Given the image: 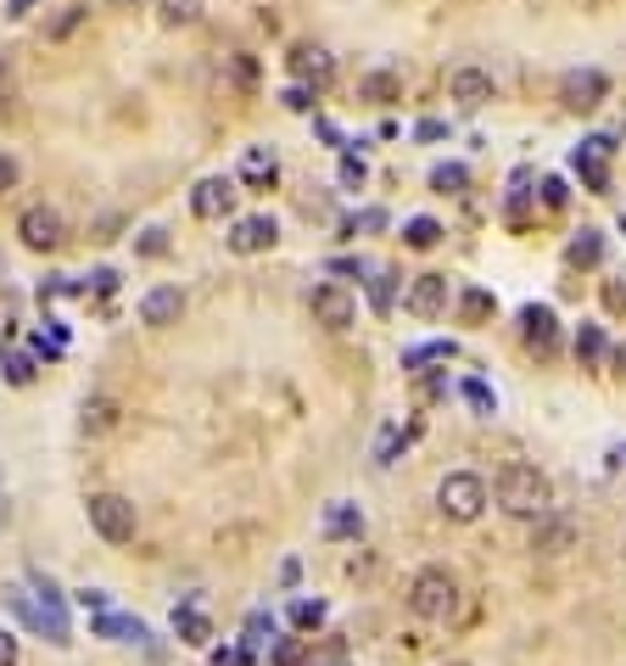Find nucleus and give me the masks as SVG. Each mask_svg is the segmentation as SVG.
<instances>
[{"label":"nucleus","mask_w":626,"mask_h":666,"mask_svg":"<svg viewBox=\"0 0 626 666\" xmlns=\"http://www.w3.org/2000/svg\"><path fill=\"white\" fill-rule=\"evenodd\" d=\"M493 499H498V510L515 515V521H543V515L554 510V482H548L538 465H520V459H515V465L498 470Z\"/></svg>","instance_id":"f257e3e1"},{"label":"nucleus","mask_w":626,"mask_h":666,"mask_svg":"<svg viewBox=\"0 0 626 666\" xmlns=\"http://www.w3.org/2000/svg\"><path fill=\"white\" fill-rule=\"evenodd\" d=\"M409 610L420 616V622H448V616L459 610V583H453V571H448V565L414 571V583H409Z\"/></svg>","instance_id":"f03ea898"},{"label":"nucleus","mask_w":626,"mask_h":666,"mask_svg":"<svg viewBox=\"0 0 626 666\" xmlns=\"http://www.w3.org/2000/svg\"><path fill=\"white\" fill-rule=\"evenodd\" d=\"M84 515H90V527H95V538H102V544H113V549L134 544L140 515H134V504L123 493H90L84 499Z\"/></svg>","instance_id":"7ed1b4c3"},{"label":"nucleus","mask_w":626,"mask_h":666,"mask_svg":"<svg viewBox=\"0 0 626 666\" xmlns=\"http://www.w3.org/2000/svg\"><path fill=\"white\" fill-rule=\"evenodd\" d=\"M487 482H481L475 470H448L442 476V488H437V504H442V515L448 521H475L481 510H487Z\"/></svg>","instance_id":"20e7f679"},{"label":"nucleus","mask_w":626,"mask_h":666,"mask_svg":"<svg viewBox=\"0 0 626 666\" xmlns=\"http://www.w3.org/2000/svg\"><path fill=\"white\" fill-rule=\"evenodd\" d=\"M17 235H23V247H28V253H57V247L68 242V224H62L57 208H23Z\"/></svg>","instance_id":"39448f33"},{"label":"nucleus","mask_w":626,"mask_h":666,"mask_svg":"<svg viewBox=\"0 0 626 666\" xmlns=\"http://www.w3.org/2000/svg\"><path fill=\"white\" fill-rule=\"evenodd\" d=\"M308 308H314V325H324V330H347V325L358 319V303H353V292H347V285H335V280L314 285Z\"/></svg>","instance_id":"423d86ee"},{"label":"nucleus","mask_w":626,"mask_h":666,"mask_svg":"<svg viewBox=\"0 0 626 666\" xmlns=\"http://www.w3.org/2000/svg\"><path fill=\"white\" fill-rule=\"evenodd\" d=\"M610 152H615V140L610 135H593L570 157L576 163V179H582V190H593V197H604V190H610Z\"/></svg>","instance_id":"0eeeda50"},{"label":"nucleus","mask_w":626,"mask_h":666,"mask_svg":"<svg viewBox=\"0 0 626 666\" xmlns=\"http://www.w3.org/2000/svg\"><path fill=\"white\" fill-rule=\"evenodd\" d=\"M604 95H610V79H604L599 68H570V73L559 79V102H565L570 113H593V107H604Z\"/></svg>","instance_id":"6e6552de"},{"label":"nucleus","mask_w":626,"mask_h":666,"mask_svg":"<svg viewBox=\"0 0 626 666\" xmlns=\"http://www.w3.org/2000/svg\"><path fill=\"white\" fill-rule=\"evenodd\" d=\"M520 337H525V348H532L538 359H554L559 353V314L548 303H525L520 308Z\"/></svg>","instance_id":"1a4fd4ad"},{"label":"nucleus","mask_w":626,"mask_h":666,"mask_svg":"<svg viewBox=\"0 0 626 666\" xmlns=\"http://www.w3.org/2000/svg\"><path fill=\"white\" fill-rule=\"evenodd\" d=\"M274 242H280V224H274L269 213L235 219V230H229V253H240V258H252V253H269Z\"/></svg>","instance_id":"9d476101"},{"label":"nucleus","mask_w":626,"mask_h":666,"mask_svg":"<svg viewBox=\"0 0 626 666\" xmlns=\"http://www.w3.org/2000/svg\"><path fill=\"white\" fill-rule=\"evenodd\" d=\"M179 314H185V292H179V285H152V292L140 297V319H146L152 330L179 325Z\"/></svg>","instance_id":"9b49d317"},{"label":"nucleus","mask_w":626,"mask_h":666,"mask_svg":"<svg viewBox=\"0 0 626 666\" xmlns=\"http://www.w3.org/2000/svg\"><path fill=\"white\" fill-rule=\"evenodd\" d=\"M576 538H582V533H576V521L559 515V510H548L538 527H532V549L538 554H565V549H576Z\"/></svg>","instance_id":"f8f14e48"},{"label":"nucleus","mask_w":626,"mask_h":666,"mask_svg":"<svg viewBox=\"0 0 626 666\" xmlns=\"http://www.w3.org/2000/svg\"><path fill=\"white\" fill-rule=\"evenodd\" d=\"M442 308H448V274H420V280L409 285V314L437 319Z\"/></svg>","instance_id":"ddd939ff"},{"label":"nucleus","mask_w":626,"mask_h":666,"mask_svg":"<svg viewBox=\"0 0 626 666\" xmlns=\"http://www.w3.org/2000/svg\"><path fill=\"white\" fill-rule=\"evenodd\" d=\"M229 202H235V185L229 179H202L197 190H190V213H197V219H224L229 213Z\"/></svg>","instance_id":"4468645a"},{"label":"nucleus","mask_w":626,"mask_h":666,"mask_svg":"<svg viewBox=\"0 0 626 666\" xmlns=\"http://www.w3.org/2000/svg\"><path fill=\"white\" fill-rule=\"evenodd\" d=\"M118 420H123L118 398H107V393H95V398H84V414H79V425H84V437H107V432H118Z\"/></svg>","instance_id":"2eb2a0df"},{"label":"nucleus","mask_w":626,"mask_h":666,"mask_svg":"<svg viewBox=\"0 0 626 666\" xmlns=\"http://www.w3.org/2000/svg\"><path fill=\"white\" fill-rule=\"evenodd\" d=\"M453 102H459V107H487V102H493V73L459 68V73H453Z\"/></svg>","instance_id":"dca6fc26"},{"label":"nucleus","mask_w":626,"mask_h":666,"mask_svg":"<svg viewBox=\"0 0 626 666\" xmlns=\"http://www.w3.org/2000/svg\"><path fill=\"white\" fill-rule=\"evenodd\" d=\"M240 179H247L252 190H274V179H280L274 152L269 147H247V157H240Z\"/></svg>","instance_id":"f3484780"},{"label":"nucleus","mask_w":626,"mask_h":666,"mask_svg":"<svg viewBox=\"0 0 626 666\" xmlns=\"http://www.w3.org/2000/svg\"><path fill=\"white\" fill-rule=\"evenodd\" d=\"M90 633H95V639H113V644L146 639V628H140L134 616H118V610H102V616H95V622H90Z\"/></svg>","instance_id":"a211bd4d"},{"label":"nucleus","mask_w":626,"mask_h":666,"mask_svg":"<svg viewBox=\"0 0 626 666\" xmlns=\"http://www.w3.org/2000/svg\"><path fill=\"white\" fill-rule=\"evenodd\" d=\"M604 359H610L604 330L599 325H576V364H582V370H604Z\"/></svg>","instance_id":"6ab92c4d"},{"label":"nucleus","mask_w":626,"mask_h":666,"mask_svg":"<svg viewBox=\"0 0 626 666\" xmlns=\"http://www.w3.org/2000/svg\"><path fill=\"white\" fill-rule=\"evenodd\" d=\"M292 73L324 84L330 79V51H324V45H292Z\"/></svg>","instance_id":"aec40b11"},{"label":"nucleus","mask_w":626,"mask_h":666,"mask_svg":"<svg viewBox=\"0 0 626 666\" xmlns=\"http://www.w3.org/2000/svg\"><path fill=\"white\" fill-rule=\"evenodd\" d=\"M358 95H364V102H375V107H392V102H403V79L380 68V73L358 79Z\"/></svg>","instance_id":"412c9836"},{"label":"nucleus","mask_w":626,"mask_h":666,"mask_svg":"<svg viewBox=\"0 0 626 666\" xmlns=\"http://www.w3.org/2000/svg\"><path fill=\"white\" fill-rule=\"evenodd\" d=\"M599 258H604V235H599V230L570 235V247H565V264H570V269H599Z\"/></svg>","instance_id":"4be33fe9"},{"label":"nucleus","mask_w":626,"mask_h":666,"mask_svg":"<svg viewBox=\"0 0 626 666\" xmlns=\"http://www.w3.org/2000/svg\"><path fill=\"white\" fill-rule=\"evenodd\" d=\"M324 533H330V538H364L358 504H330V510H324Z\"/></svg>","instance_id":"5701e85b"},{"label":"nucleus","mask_w":626,"mask_h":666,"mask_svg":"<svg viewBox=\"0 0 626 666\" xmlns=\"http://www.w3.org/2000/svg\"><path fill=\"white\" fill-rule=\"evenodd\" d=\"M174 633L185 639V644H208L213 639V622L202 610H174Z\"/></svg>","instance_id":"b1692460"},{"label":"nucleus","mask_w":626,"mask_h":666,"mask_svg":"<svg viewBox=\"0 0 626 666\" xmlns=\"http://www.w3.org/2000/svg\"><path fill=\"white\" fill-rule=\"evenodd\" d=\"M403 242H409L414 253H425V247H437V242H442V224L420 213V219H409V224H403Z\"/></svg>","instance_id":"393cba45"},{"label":"nucleus","mask_w":626,"mask_h":666,"mask_svg":"<svg viewBox=\"0 0 626 666\" xmlns=\"http://www.w3.org/2000/svg\"><path fill=\"white\" fill-rule=\"evenodd\" d=\"M459 348L453 342H425V348H409L403 353V370H425V364H448Z\"/></svg>","instance_id":"a878e982"},{"label":"nucleus","mask_w":626,"mask_h":666,"mask_svg":"<svg viewBox=\"0 0 626 666\" xmlns=\"http://www.w3.org/2000/svg\"><path fill=\"white\" fill-rule=\"evenodd\" d=\"M498 303H493V292H487V285H464V297H459V314L475 325V319H487Z\"/></svg>","instance_id":"bb28decb"},{"label":"nucleus","mask_w":626,"mask_h":666,"mask_svg":"<svg viewBox=\"0 0 626 666\" xmlns=\"http://www.w3.org/2000/svg\"><path fill=\"white\" fill-rule=\"evenodd\" d=\"M0 370H7L12 387H34V375H39V370H34V353H17V348L0 359Z\"/></svg>","instance_id":"cd10ccee"},{"label":"nucleus","mask_w":626,"mask_h":666,"mask_svg":"<svg viewBox=\"0 0 626 666\" xmlns=\"http://www.w3.org/2000/svg\"><path fill=\"white\" fill-rule=\"evenodd\" d=\"M464 185H470L464 163H437V168H430V190H442V197H448V190H464Z\"/></svg>","instance_id":"c85d7f7f"},{"label":"nucleus","mask_w":626,"mask_h":666,"mask_svg":"<svg viewBox=\"0 0 626 666\" xmlns=\"http://www.w3.org/2000/svg\"><path fill=\"white\" fill-rule=\"evenodd\" d=\"M414 432H420V425H414ZM414 432H398V425H387V432H380V443H375V459H380V465H398V448H409Z\"/></svg>","instance_id":"c756f323"},{"label":"nucleus","mask_w":626,"mask_h":666,"mask_svg":"<svg viewBox=\"0 0 626 666\" xmlns=\"http://www.w3.org/2000/svg\"><path fill=\"white\" fill-rule=\"evenodd\" d=\"M292 622H297L303 633L324 628V605H319V599H297V605H292Z\"/></svg>","instance_id":"7c9ffc66"},{"label":"nucleus","mask_w":626,"mask_h":666,"mask_svg":"<svg viewBox=\"0 0 626 666\" xmlns=\"http://www.w3.org/2000/svg\"><path fill=\"white\" fill-rule=\"evenodd\" d=\"M84 17H90L84 7H62V12H57V23H51V28H45V39H68V34H73V28L84 23Z\"/></svg>","instance_id":"2f4dec72"},{"label":"nucleus","mask_w":626,"mask_h":666,"mask_svg":"<svg viewBox=\"0 0 626 666\" xmlns=\"http://www.w3.org/2000/svg\"><path fill=\"white\" fill-rule=\"evenodd\" d=\"M197 12H202L197 0H163V23H168V28H179V23H197Z\"/></svg>","instance_id":"473e14b6"},{"label":"nucleus","mask_w":626,"mask_h":666,"mask_svg":"<svg viewBox=\"0 0 626 666\" xmlns=\"http://www.w3.org/2000/svg\"><path fill=\"white\" fill-rule=\"evenodd\" d=\"M140 253H146V258H163V253H168V230H140Z\"/></svg>","instance_id":"72a5a7b5"},{"label":"nucleus","mask_w":626,"mask_h":666,"mask_svg":"<svg viewBox=\"0 0 626 666\" xmlns=\"http://www.w3.org/2000/svg\"><path fill=\"white\" fill-rule=\"evenodd\" d=\"M17 179H23L17 157H12V152H0V197H7V190H17Z\"/></svg>","instance_id":"f704fd0d"},{"label":"nucleus","mask_w":626,"mask_h":666,"mask_svg":"<svg viewBox=\"0 0 626 666\" xmlns=\"http://www.w3.org/2000/svg\"><path fill=\"white\" fill-rule=\"evenodd\" d=\"M604 308L626 319V280H604Z\"/></svg>","instance_id":"c9c22d12"},{"label":"nucleus","mask_w":626,"mask_h":666,"mask_svg":"<svg viewBox=\"0 0 626 666\" xmlns=\"http://www.w3.org/2000/svg\"><path fill=\"white\" fill-rule=\"evenodd\" d=\"M369 297H375L380 314H387V308H392V274H375V280H369Z\"/></svg>","instance_id":"e433bc0d"},{"label":"nucleus","mask_w":626,"mask_h":666,"mask_svg":"<svg viewBox=\"0 0 626 666\" xmlns=\"http://www.w3.org/2000/svg\"><path fill=\"white\" fill-rule=\"evenodd\" d=\"M274 666H308V655H303V644H297V639H285V644L274 650Z\"/></svg>","instance_id":"4c0bfd02"},{"label":"nucleus","mask_w":626,"mask_h":666,"mask_svg":"<svg viewBox=\"0 0 626 666\" xmlns=\"http://www.w3.org/2000/svg\"><path fill=\"white\" fill-rule=\"evenodd\" d=\"M280 102L292 107V113H308V107H314V90H308V84H292V90L280 95Z\"/></svg>","instance_id":"58836bf2"},{"label":"nucleus","mask_w":626,"mask_h":666,"mask_svg":"<svg viewBox=\"0 0 626 666\" xmlns=\"http://www.w3.org/2000/svg\"><path fill=\"white\" fill-rule=\"evenodd\" d=\"M464 398H470V404H475L481 414H493V409H498V404H493V393L481 387V381H464Z\"/></svg>","instance_id":"ea45409f"},{"label":"nucleus","mask_w":626,"mask_h":666,"mask_svg":"<svg viewBox=\"0 0 626 666\" xmlns=\"http://www.w3.org/2000/svg\"><path fill=\"white\" fill-rule=\"evenodd\" d=\"M358 230H364V235H375V230H387V213H380V208L358 213V219H353V235H358Z\"/></svg>","instance_id":"a19ab883"},{"label":"nucleus","mask_w":626,"mask_h":666,"mask_svg":"<svg viewBox=\"0 0 626 666\" xmlns=\"http://www.w3.org/2000/svg\"><path fill=\"white\" fill-rule=\"evenodd\" d=\"M364 174H369V168H364V157H353V152H347V157H342V185H364Z\"/></svg>","instance_id":"79ce46f5"},{"label":"nucleus","mask_w":626,"mask_h":666,"mask_svg":"<svg viewBox=\"0 0 626 666\" xmlns=\"http://www.w3.org/2000/svg\"><path fill=\"white\" fill-rule=\"evenodd\" d=\"M213 666H252V650H218Z\"/></svg>","instance_id":"37998d69"},{"label":"nucleus","mask_w":626,"mask_h":666,"mask_svg":"<svg viewBox=\"0 0 626 666\" xmlns=\"http://www.w3.org/2000/svg\"><path fill=\"white\" fill-rule=\"evenodd\" d=\"M79 605L102 616V610H107V594H102V588H79Z\"/></svg>","instance_id":"c03bdc74"},{"label":"nucleus","mask_w":626,"mask_h":666,"mask_svg":"<svg viewBox=\"0 0 626 666\" xmlns=\"http://www.w3.org/2000/svg\"><path fill=\"white\" fill-rule=\"evenodd\" d=\"M543 202L548 208H565V179H543Z\"/></svg>","instance_id":"a18cd8bd"},{"label":"nucleus","mask_w":626,"mask_h":666,"mask_svg":"<svg viewBox=\"0 0 626 666\" xmlns=\"http://www.w3.org/2000/svg\"><path fill=\"white\" fill-rule=\"evenodd\" d=\"M0 666H17V639L0 628Z\"/></svg>","instance_id":"49530a36"},{"label":"nucleus","mask_w":626,"mask_h":666,"mask_svg":"<svg viewBox=\"0 0 626 666\" xmlns=\"http://www.w3.org/2000/svg\"><path fill=\"white\" fill-rule=\"evenodd\" d=\"M90 280H95V292H118V269H95Z\"/></svg>","instance_id":"de8ad7c7"},{"label":"nucleus","mask_w":626,"mask_h":666,"mask_svg":"<svg viewBox=\"0 0 626 666\" xmlns=\"http://www.w3.org/2000/svg\"><path fill=\"white\" fill-rule=\"evenodd\" d=\"M252 73H258V68H252V57L240 51V57H235V79H240V84H252Z\"/></svg>","instance_id":"09e8293b"},{"label":"nucleus","mask_w":626,"mask_h":666,"mask_svg":"<svg viewBox=\"0 0 626 666\" xmlns=\"http://www.w3.org/2000/svg\"><path fill=\"white\" fill-rule=\"evenodd\" d=\"M39 7V0H7V17H28Z\"/></svg>","instance_id":"8fccbe9b"},{"label":"nucleus","mask_w":626,"mask_h":666,"mask_svg":"<svg viewBox=\"0 0 626 666\" xmlns=\"http://www.w3.org/2000/svg\"><path fill=\"white\" fill-rule=\"evenodd\" d=\"M7 84H12V68H7V62H0V95H7Z\"/></svg>","instance_id":"3c124183"},{"label":"nucleus","mask_w":626,"mask_h":666,"mask_svg":"<svg viewBox=\"0 0 626 666\" xmlns=\"http://www.w3.org/2000/svg\"><path fill=\"white\" fill-rule=\"evenodd\" d=\"M448 666H464V661H448Z\"/></svg>","instance_id":"603ef678"},{"label":"nucleus","mask_w":626,"mask_h":666,"mask_svg":"<svg viewBox=\"0 0 626 666\" xmlns=\"http://www.w3.org/2000/svg\"><path fill=\"white\" fill-rule=\"evenodd\" d=\"M621 554H626V544H621Z\"/></svg>","instance_id":"864d4df0"}]
</instances>
